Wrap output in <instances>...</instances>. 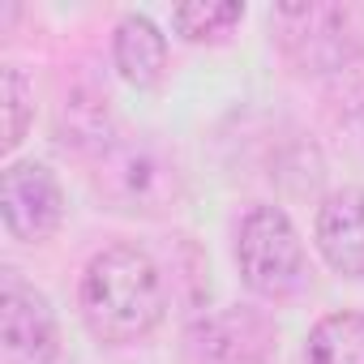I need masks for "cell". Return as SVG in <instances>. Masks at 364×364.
<instances>
[{"label": "cell", "instance_id": "obj_12", "mask_svg": "<svg viewBox=\"0 0 364 364\" xmlns=\"http://www.w3.org/2000/svg\"><path fill=\"white\" fill-rule=\"evenodd\" d=\"M0 107H5V154L22 146L26 129H31V116H35V90L26 82L22 69L5 65L0 69Z\"/></svg>", "mask_w": 364, "mask_h": 364}, {"label": "cell", "instance_id": "obj_9", "mask_svg": "<svg viewBox=\"0 0 364 364\" xmlns=\"http://www.w3.org/2000/svg\"><path fill=\"white\" fill-rule=\"evenodd\" d=\"M103 176H107L116 202H124L129 210H146L150 202H159L167 193V176L150 163L146 150H120Z\"/></svg>", "mask_w": 364, "mask_h": 364}, {"label": "cell", "instance_id": "obj_11", "mask_svg": "<svg viewBox=\"0 0 364 364\" xmlns=\"http://www.w3.org/2000/svg\"><path fill=\"white\" fill-rule=\"evenodd\" d=\"M245 18L240 0H189V5L171 9V26L189 43H223Z\"/></svg>", "mask_w": 364, "mask_h": 364}, {"label": "cell", "instance_id": "obj_8", "mask_svg": "<svg viewBox=\"0 0 364 364\" xmlns=\"http://www.w3.org/2000/svg\"><path fill=\"white\" fill-rule=\"evenodd\" d=\"M112 60L129 86L150 90L167 73V39L146 14H124L112 35Z\"/></svg>", "mask_w": 364, "mask_h": 364}, {"label": "cell", "instance_id": "obj_10", "mask_svg": "<svg viewBox=\"0 0 364 364\" xmlns=\"http://www.w3.org/2000/svg\"><path fill=\"white\" fill-rule=\"evenodd\" d=\"M309 364H364V313H330L309 330Z\"/></svg>", "mask_w": 364, "mask_h": 364}, {"label": "cell", "instance_id": "obj_2", "mask_svg": "<svg viewBox=\"0 0 364 364\" xmlns=\"http://www.w3.org/2000/svg\"><path fill=\"white\" fill-rule=\"evenodd\" d=\"M236 266L253 296L291 300L309 283V257L296 223L279 206H253L236 232Z\"/></svg>", "mask_w": 364, "mask_h": 364}, {"label": "cell", "instance_id": "obj_5", "mask_svg": "<svg viewBox=\"0 0 364 364\" xmlns=\"http://www.w3.org/2000/svg\"><path fill=\"white\" fill-rule=\"evenodd\" d=\"M0 351L5 364H52L60 355V330L48 296L18 279H5L0 287Z\"/></svg>", "mask_w": 364, "mask_h": 364}, {"label": "cell", "instance_id": "obj_7", "mask_svg": "<svg viewBox=\"0 0 364 364\" xmlns=\"http://www.w3.org/2000/svg\"><path fill=\"white\" fill-rule=\"evenodd\" d=\"M317 249L330 270L364 279V189H338L317 210Z\"/></svg>", "mask_w": 364, "mask_h": 364}, {"label": "cell", "instance_id": "obj_4", "mask_svg": "<svg viewBox=\"0 0 364 364\" xmlns=\"http://www.w3.org/2000/svg\"><path fill=\"white\" fill-rule=\"evenodd\" d=\"M0 219H5V232L22 245L52 240L65 223V189L56 171L35 159L9 163L0 176Z\"/></svg>", "mask_w": 364, "mask_h": 364}, {"label": "cell", "instance_id": "obj_6", "mask_svg": "<svg viewBox=\"0 0 364 364\" xmlns=\"http://www.w3.org/2000/svg\"><path fill=\"white\" fill-rule=\"evenodd\" d=\"M198 364H266L274 355V321L262 309L232 304L202 317L189 334Z\"/></svg>", "mask_w": 364, "mask_h": 364}, {"label": "cell", "instance_id": "obj_3", "mask_svg": "<svg viewBox=\"0 0 364 364\" xmlns=\"http://www.w3.org/2000/svg\"><path fill=\"white\" fill-rule=\"evenodd\" d=\"M274 22L283 31V52L300 69L330 73L360 56V14L351 5H279Z\"/></svg>", "mask_w": 364, "mask_h": 364}, {"label": "cell", "instance_id": "obj_1", "mask_svg": "<svg viewBox=\"0 0 364 364\" xmlns=\"http://www.w3.org/2000/svg\"><path fill=\"white\" fill-rule=\"evenodd\" d=\"M167 309L163 274L137 245H112L82 274V317L99 343L146 338Z\"/></svg>", "mask_w": 364, "mask_h": 364}]
</instances>
